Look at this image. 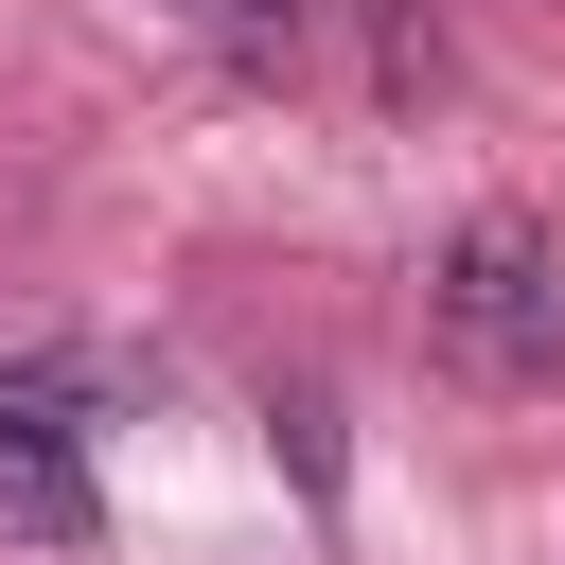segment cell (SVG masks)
<instances>
[{"label":"cell","instance_id":"6da1fadb","mask_svg":"<svg viewBox=\"0 0 565 565\" xmlns=\"http://www.w3.org/2000/svg\"><path fill=\"white\" fill-rule=\"evenodd\" d=\"M424 318H441V353H459V371H494V388H547V371H565V247H547L530 212H477V230L441 247Z\"/></svg>","mask_w":565,"mask_h":565},{"label":"cell","instance_id":"7a4b0ae2","mask_svg":"<svg viewBox=\"0 0 565 565\" xmlns=\"http://www.w3.org/2000/svg\"><path fill=\"white\" fill-rule=\"evenodd\" d=\"M0 512L35 530V547H88V459H71V406L18 371L0 388Z\"/></svg>","mask_w":565,"mask_h":565},{"label":"cell","instance_id":"3957f363","mask_svg":"<svg viewBox=\"0 0 565 565\" xmlns=\"http://www.w3.org/2000/svg\"><path fill=\"white\" fill-rule=\"evenodd\" d=\"M371 71H388V106H424L441 88V18L424 0H371Z\"/></svg>","mask_w":565,"mask_h":565},{"label":"cell","instance_id":"277c9868","mask_svg":"<svg viewBox=\"0 0 565 565\" xmlns=\"http://www.w3.org/2000/svg\"><path fill=\"white\" fill-rule=\"evenodd\" d=\"M212 18H230V53H247V71H282V53H300V18H318V0H212Z\"/></svg>","mask_w":565,"mask_h":565}]
</instances>
